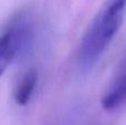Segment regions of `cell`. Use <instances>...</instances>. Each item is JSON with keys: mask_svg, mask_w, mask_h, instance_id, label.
Here are the masks:
<instances>
[{"mask_svg": "<svg viewBox=\"0 0 126 125\" xmlns=\"http://www.w3.org/2000/svg\"><path fill=\"white\" fill-rule=\"evenodd\" d=\"M31 26L26 18L16 20L0 35V77L31 41Z\"/></svg>", "mask_w": 126, "mask_h": 125, "instance_id": "7a4b0ae2", "label": "cell"}, {"mask_svg": "<svg viewBox=\"0 0 126 125\" xmlns=\"http://www.w3.org/2000/svg\"><path fill=\"white\" fill-rule=\"evenodd\" d=\"M126 0H106L90 22L79 46L78 63L90 71L101 59L124 21Z\"/></svg>", "mask_w": 126, "mask_h": 125, "instance_id": "6da1fadb", "label": "cell"}, {"mask_svg": "<svg viewBox=\"0 0 126 125\" xmlns=\"http://www.w3.org/2000/svg\"><path fill=\"white\" fill-rule=\"evenodd\" d=\"M126 102V52L121 59L101 100L103 109L113 111Z\"/></svg>", "mask_w": 126, "mask_h": 125, "instance_id": "3957f363", "label": "cell"}, {"mask_svg": "<svg viewBox=\"0 0 126 125\" xmlns=\"http://www.w3.org/2000/svg\"><path fill=\"white\" fill-rule=\"evenodd\" d=\"M38 72L35 69H29L23 73L18 81L13 91V99L18 105H27L31 100L37 86Z\"/></svg>", "mask_w": 126, "mask_h": 125, "instance_id": "277c9868", "label": "cell"}]
</instances>
